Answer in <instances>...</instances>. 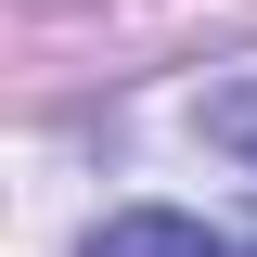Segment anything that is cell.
Here are the masks:
<instances>
[{"label":"cell","instance_id":"1","mask_svg":"<svg viewBox=\"0 0 257 257\" xmlns=\"http://www.w3.org/2000/svg\"><path fill=\"white\" fill-rule=\"evenodd\" d=\"M90 257H244V244L206 231V219H180V206H116V219L90 231Z\"/></svg>","mask_w":257,"mask_h":257},{"label":"cell","instance_id":"2","mask_svg":"<svg viewBox=\"0 0 257 257\" xmlns=\"http://www.w3.org/2000/svg\"><path fill=\"white\" fill-rule=\"evenodd\" d=\"M219 128H231V142H244V155H257V103H219Z\"/></svg>","mask_w":257,"mask_h":257}]
</instances>
